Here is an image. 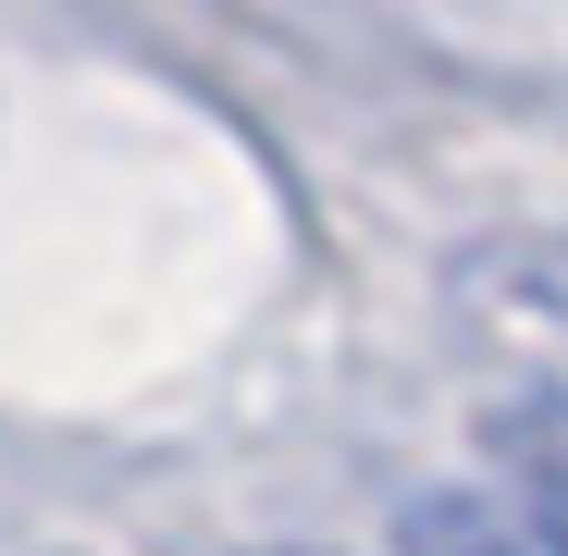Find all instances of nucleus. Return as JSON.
<instances>
[{
    "label": "nucleus",
    "instance_id": "3",
    "mask_svg": "<svg viewBox=\"0 0 568 556\" xmlns=\"http://www.w3.org/2000/svg\"><path fill=\"white\" fill-rule=\"evenodd\" d=\"M495 457H507V495H519L531 519H556V532H568V408L507 396V408H495Z\"/></svg>",
    "mask_w": 568,
    "mask_h": 556
},
{
    "label": "nucleus",
    "instance_id": "2",
    "mask_svg": "<svg viewBox=\"0 0 568 556\" xmlns=\"http://www.w3.org/2000/svg\"><path fill=\"white\" fill-rule=\"evenodd\" d=\"M396 556H568V532L531 519L519 495H420L396 519Z\"/></svg>",
    "mask_w": 568,
    "mask_h": 556
},
{
    "label": "nucleus",
    "instance_id": "1",
    "mask_svg": "<svg viewBox=\"0 0 568 556\" xmlns=\"http://www.w3.org/2000/svg\"><path fill=\"white\" fill-rule=\"evenodd\" d=\"M457 334L483 346L531 408H568V247L556 235H495L445 272Z\"/></svg>",
    "mask_w": 568,
    "mask_h": 556
},
{
    "label": "nucleus",
    "instance_id": "4",
    "mask_svg": "<svg viewBox=\"0 0 568 556\" xmlns=\"http://www.w3.org/2000/svg\"><path fill=\"white\" fill-rule=\"evenodd\" d=\"M272 556H297V544H272Z\"/></svg>",
    "mask_w": 568,
    "mask_h": 556
}]
</instances>
